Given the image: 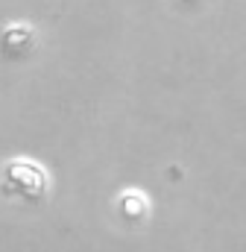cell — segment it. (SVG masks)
Returning a JSON list of instances; mask_svg holds the SVG:
<instances>
[{"label": "cell", "mask_w": 246, "mask_h": 252, "mask_svg": "<svg viewBox=\"0 0 246 252\" xmlns=\"http://www.w3.org/2000/svg\"><path fill=\"white\" fill-rule=\"evenodd\" d=\"M50 193L47 170L30 158H12L0 170V196L18 208H38Z\"/></svg>", "instance_id": "cell-1"}, {"label": "cell", "mask_w": 246, "mask_h": 252, "mask_svg": "<svg viewBox=\"0 0 246 252\" xmlns=\"http://www.w3.org/2000/svg\"><path fill=\"white\" fill-rule=\"evenodd\" d=\"M115 214L126 226H144L147 217H150V202L138 190H123L121 196L115 199Z\"/></svg>", "instance_id": "cell-3"}, {"label": "cell", "mask_w": 246, "mask_h": 252, "mask_svg": "<svg viewBox=\"0 0 246 252\" xmlns=\"http://www.w3.org/2000/svg\"><path fill=\"white\" fill-rule=\"evenodd\" d=\"M179 3H184V6H196L199 0H179Z\"/></svg>", "instance_id": "cell-4"}, {"label": "cell", "mask_w": 246, "mask_h": 252, "mask_svg": "<svg viewBox=\"0 0 246 252\" xmlns=\"http://www.w3.org/2000/svg\"><path fill=\"white\" fill-rule=\"evenodd\" d=\"M35 47H38V38L27 24H15V27L3 30V35H0V50L6 59H24Z\"/></svg>", "instance_id": "cell-2"}]
</instances>
